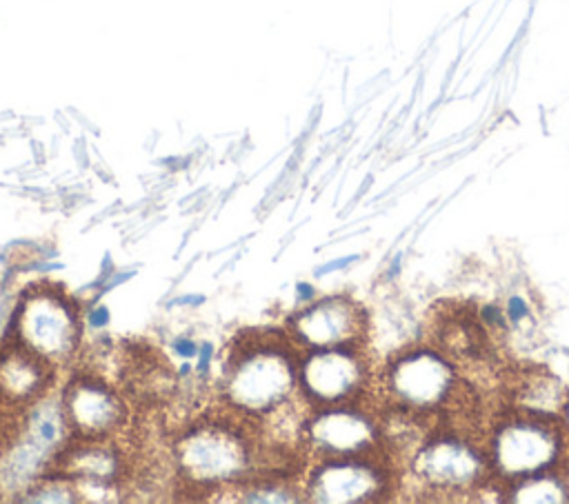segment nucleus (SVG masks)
<instances>
[{
	"instance_id": "9b49d317",
	"label": "nucleus",
	"mask_w": 569,
	"mask_h": 504,
	"mask_svg": "<svg viewBox=\"0 0 569 504\" xmlns=\"http://www.w3.org/2000/svg\"><path fill=\"white\" fill-rule=\"evenodd\" d=\"M62 406L69 426L82 440H104L127 417L124 404L116 391L96 377H78L67 384Z\"/></svg>"
},
{
	"instance_id": "9d476101",
	"label": "nucleus",
	"mask_w": 569,
	"mask_h": 504,
	"mask_svg": "<svg viewBox=\"0 0 569 504\" xmlns=\"http://www.w3.org/2000/svg\"><path fill=\"white\" fill-rule=\"evenodd\" d=\"M365 324L362 306L347 295L322 298L289 320L291 335L309 349L356 346Z\"/></svg>"
},
{
	"instance_id": "1a4fd4ad",
	"label": "nucleus",
	"mask_w": 569,
	"mask_h": 504,
	"mask_svg": "<svg viewBox=\"0 0 569 504\" xmlns=\"http://www.w3.org/2000/svg\"><path fill=\"white\" fill-rule=\"evenodd\" d=\"M305 442L318 457L367 455L378 442V426L369 413L353 402L320 406V411L302 424Z\"/></svg>"
},
{
	"instance_id": "4468645a",
	"label": "nucleus",
	"mask_w": 569,
	"mask_h": 504,
	"mask_svg": "<svg viewBox=\"0 0 569 504\" xmlns=\"http://www.w3.org/2000/svg\"><path fill=\"white\" fill-rule=\"evenodd\" d=\"M516 502H569V482L556 471H545L513 484Z\"/></svg>"
},
{
	"instance_id": "4be33fe9",
	"label": "nucleus",
	"mask_w": 569,
	"mask_h": 504,
	"mask_svg": "<svg viewBox=\"0 0 569 504\" xmlns=\"http://www.w3.org/2000/svg\"><path fill=\"white\" fill-rule=\"evenodd\" d=\"M562 422H565V426H567V431H569V397H567L565 409H562Z\"/></svg>"
},
{
	"instance_id": "a211bd4d",
	"label": "nucleus",
	"mask_w": 569,
	"mask_h": 504,
	"mask_svg": "<svg viewBox=\"0 0 569 504\" xmlns=\"http://www.w3.org/2000/svg\"><path fill=\"white\" fill-rule=\"evenodd\" d=\"M211 357H213V344H211V342H202L200 349H198V366H196V371H198L200 375H207V373H209Z\"/></svg>"
},
{
	"instance_id": "f257e3e1",
	"label": "nucleus",
	"mask_w": 569,
	"mask_h": 504,
	"mask_svg": "<svg viewBox=\"0 0 569 504\" xmlns=\"http://www.w3.org/2000/svg\"><path fill=\"white\" fill-rule=\"evenodd\" d=\"M298 389V364L293 346L282 335L244 340L229 353L222 395L227 406L240 415H264L282 409Z\"/></svg>"
},
{
	"instance_id": "f3484780",
	"label": "nucleus",
	"mask_w": 569,
	"mask_h": 504,
	"mask_svg": "<svg viewBox=\"0 0 569 504\" xmlns=\"http://www.w3.org/2000/svg\"><path fill=\"white\" fill-rule=\"evenodd\" d=\"M87 324L91 326V329H104L107 324H109V309L104 306V304H98V306H91L89 311H87Z\"/></svg>"
},
{
	"instance_id": "7ed1b4c3",
	"label": "nucleus",
	"mask_w": 569,
	"mask_h": 504,
	"mask_svg": "<svg viewBox=\"0 0 569 504\" xmlns=\"http://www.w3.org/2000/svg\"><path fill=\"white\" fill-rule=\"evenodd\" d=\"M173 457L182 477L200 486H216L244 480L253 451L240 422L207 420L191 424L176 440Z\"/></svg>"
},
{
	"instance_id": "f03ea898",
	"label": "nucleus",
	"mask_w": 569,
	"mask_h": 504,
	"mask_svg": "<svg viewBox=\"0 0 569 504\" xmlns=\"http://www.w3.org/2000/svg\"><path fill=\"white\" fill-rule=\"evenodd\" d=\"M7 333L44 362L62 364L80 346V311L64 291L33 286L18 300Z\"/></svg>"
},
{
	"instance_id": "412c9836",
	"label": "nucleus",
	"mask_w": 569,
	"mask_h": 504,
	"mask_svg": "<svg viewBox=\"0 0 569 504\" xmlns=\"http://www.w3.org/2000/svg\"><path fill=\"white\" fill-rule=\"evenodd\" d=\"M204 302V295H180L178 300H173L171 302V306H176V304H202Z\"/></svg>"
},
{
	"instance_id": "b1692460",
	"label": "nucleus",
	"mask_w": 569,
	"mask_h": 504,
	"mask_svg": "<svg viewBox=\"0 0 569 504\" xmlns=\"http://www.w3.org/2000/svg\"><path fill=\"white\" fill-rule=\"evenodd\" d=\"M0 262H4V255H2V253H0Z\"/></svg>"
},
{
	"instance_id": "dca6fc26",
	"label": "nucleus",
	"mask_w": 569,
	"mask_h": 504,
	"mask_svg": "<svg viewBox=\"0 0 569 504\" xmlns=\"http://www.w3.org/2000/svg\"><path fill=\"white\" fill-rule=\"evenodd\" d=\"M198 349H200V346H198L191 337H187V335H178V337L171 340V351L178 353V355L184 357V360L196 357V355H198Z\"/></svg>"
},
{
	"instance_id": "5701e85b",
	"label": "nucleus",
	"mask_w": 569,
	"mask_h": 504,
	"mask_svg": "<svg viewBox=\"0 0 569 504\" xmlns=\"http://www.w3.org/2000/svg\"><path fill=\"white\" fill-rule=\"evenodd\" d=\"M191 373V364H182L180 366V375H189Z\"/></svg>"
},
{
	"instance_id": "ddd939ff",
	"label": "nucleus",
	"mask_w": 569,
	"mask_h": 504,
	"mask_svg": "<svg viewBox=\"0 0 569 504\" xmlns=\"http://www.w3.org/2000/svg\"><path fill=\"white\" fill-rule=\"evenodd\" d=\"M569 391L545 371H527L513 386V406L536 415H558L565 409Z\"/></svg>"
},
{
	"instance_id": "39448f33",
	"label": "nucleus",
	"mask_w": 569,
	"mask_h": 504,
	"mask_svg": "<svg viewBox=\"0 0 569 504\" xmlns=\"http://www.w3.org/2000/svg\"><path fill=\"white\" fill-rule=\"evenodd\" d=\"M565 448V435L547 415L518 413L496 424L489 440L491 475L520 482L525 477L551 471Z\"/></svg>"
},
{
	"instance_id": "6e6552de",
	"label": "nucleus",
	"mask_w": 569,
	"mask_h": 504,
	"mask_svg": "<svg viewBox=\"0 0 569 504\" xmlns=\"http://www.w3.org/2000/svg\"><path fill=\"white\" fill-rule=\"evenodd\" d=\"M367 455L320 457L309 473L307 500L311 502H371L389 491L387 471Z\"/></svg>"
},
{
	"instance_id": "2eb2a0df",
	"label": "nucleus",
	"mask_w": 569,
	"mask_h": 504,
	"mask_svg": "<svg viewBox=\"0 0 569 504\" xmlns=\"http://www.w3.org/2000/svg\"><path fill=\"white\" fill-rule=\"evenodd\" d=\"M240 493L242 495L236 497L240 502H300L302 500L300 493H305V491H300L298 486H293L280 477L276 480V475H273V477H267L260 482L256 480L253 484L244 486Z\"/></svg>"
},
{
	"instance_id": "423d86ee",
	"label": "nucleus",
	"mask_w": 569,
	"mask_h": 504,
	"mask_svg": "<svg viewBox=\"0 0 569 504\" xmlns=\"http://www.w3.org/2000/svg\"><path fill=\"white\" fill-rule=\"evenodd\" d=\"M409 475L422 493H438L440 497L473 493L491 475L485 451L460 435H436L422 440L411 453Z\"/></svg>"
},
{
	"instance_id": "20e7f679",
	"label": "nucleus",
	"mask_w": 569,
	"mask_h": 504,
	"mask_svg": "<svg viewBox=\"0 0 569 504\" xmlns=\"http://www.w3.org/2000/svg\"><path fill=\"white\" fill-rule=\"evenodd\" d=\"M385 391L402 415L416 420L453 404L462 393V380L442 351L413 349L387 366Z\"/></svg>"
},
{
	"instance_id": "0eeeda50",
	"label": "nucleus",
	"mask_w": 569,
	"mask_h": 504,
	"mask_svg": "<svg viewBox=\"0 0 569 504\" xmlns=\"http://www.w3.org/2000/svg\"><path fill=\"white\" fill-rule=\"evenodd\" d=\"M365 384L367 362L356 346L309 349L298 366V386L316 406L353 402Z\"/></svg>"
},
{
	"instance_id": "6ab92c4d",
	"label": "nucleus",
	"mask_w": 569,
	"mask_h": 504,
	"mask_svg": "<svg viewBox=\"0 0 569 504\" xmlns=\"http://www.w3.org/2000/svg\"><path fill=\"white\" fill-rule=\"evenodd\" d=\"M351 260H356V255H349V258H340V260L327 262L325 266H318V269L313 271V275H316V278H320V275H325V273H331V271H336V269H342V266H347Z\"/></svg>"
},
{
	"instance_id": "f8f14e48",
	"label": "nucleus",
	"mask_w": 569,
	"mask_h": 504,
	"mask_svg": "<svg viewBox=\"0 0 569 504\" xmlns=\"http://www.w3.org/2000/svg\"><path fill=\"white\" fill-rule=\"evenodd\" d=\"M120 471V460L118 453L109 446L102 444L100 440H84L78 448L67 453V460L62 464V475L71 480H82L89 484L107 486L116 482Z\"/></svg>"
},
{
	"instance_id": "aec40b11",
	"label": "nucleus",
	"mask_w": 569,
	"mask_h": 504,
	"mask_svg": "<svg viewBox=\"0 0 569 504\" xmlns=\"http://www.w3.org/2000/svg\"><path fill=\"white\" fill-rule=\"evenodd\" d=\"M296 295L302 302H311L313 300V286L309 282H298L296 284Z\"/></svg>"
}]
</instances>
